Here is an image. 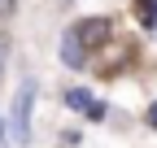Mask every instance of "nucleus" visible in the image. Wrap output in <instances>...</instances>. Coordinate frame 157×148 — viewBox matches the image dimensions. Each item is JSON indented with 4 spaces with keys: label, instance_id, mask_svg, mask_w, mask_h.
<instances>
[{
    "label": "nucleus",
    "instance_id": "nucleus-5",
    "mask_svg": "<svg viewBox=\"0 0 157 148\" xmlns=\"http://www.w3.org/2000/svg\"><path fill=\"white\" fill-rule=\"evenodd\" d=\"M140 9H144V22H157V0H140Z\"/></svg>",
    "mask_w": 157,
    "mask_h": 148
},
{
    "label": "nucleus",
    "instance_id": "nucleus-1",
    "mask_svg": "<svg viewBox=\"0 0 157 148\" xmlns=\"http://www.w3.org/2000/svg\"><path fill=\"white\" fill-rule=\"evenodd\" d=\"M70 35H74L78 48H105L109 35H113V22H109V17H87V22H78Z\"/></svg>",
    "mask_w": 157,
    "mask_h": 148
},
{
    "label": "nucleus",
    "instance_id": "nucleus-8",
    "mask_svg": "<svg viewBox=\"0 0 157 148\" xmlns=\"http://www.w3.org/2000/svg\"><path fill=\"white\" fill-rule=\"evenodd\" d=\"M148 122H153V126H157V105H153V109H148Z\"/></svg>",
    "mask_w": 157,
    "mask_h": 148
},
{
    "label": "nucleus",
    "instance_id": "nucleus-3",
    "mask_svg": "<svg viewBox=\"0 0 157 148\" xmlns=\"http://www.w3.org/2000/svg\"><path fill=\"white\" fill-rule=\"evenodd\" d=\"M61 61H66V65H74V70L83 65V48L74 44V35H66V44H61Z\"/></svg>",
    "mask_w": 157,
    "mask_h": 148
},
{
    "label": "nucleus",
    "instance_id": "nucleus-2",
    "mask_svg": "<svg viewBox=\"0 0 157 148\" xmlns=\"http://www.w3.org/2000/svg\"><path fill=\"white\" fill-rule=\"evenodd\" d=\"M31 96H35V87L26 83V87H22V96H17V113H13V118H17V139H26V118H31Z\"/></svg>",
    "mask_w": 157,
    "mask_h": 148
},
{
    "label": "nucleus",
    "instance_id": "nucleus-7",
    "mask_svg": "<svg viewBox=\"0 0 157 148\" xmlns=\"http://www.w3.org/2000/svg\"><path fill=\"white\" fill-rule=\"evenodd\" d=\"M5 48H9V39H0V65H5Z\"/></svg>",
    "mask_w": 157,
    "mask_h": 148
},
{
    "label": "nucleus",
    "instance_id": "nucleus-4",
    "mask_svg": "<svg viewBox=\"0 0 157 148\" xmlns=\"http://www.w3.org/2000/svg\"><path fill=\"white\" fill-rule=\"evenodd\" d=\"M74 109H92V100H87V91H70V96H66Z\"/></svg>",
    "mask_w": 157,
    "mask_h": 148
},
{
    "label": "nucleus",
    "instance_id": "nucleus-6",
    "mask_svg": "<svg viewBox=\"0 0 157 148\" xmlns=\"http://www.w3.org/2000/svg\"><path fill=\"white\" fill-rule=\"evenodd\" d=\"M13 5H17V0H0V13H13Z\"/></svg>",
    "mask_w": 157,
    "mask_h": 148
}]
</instances>
